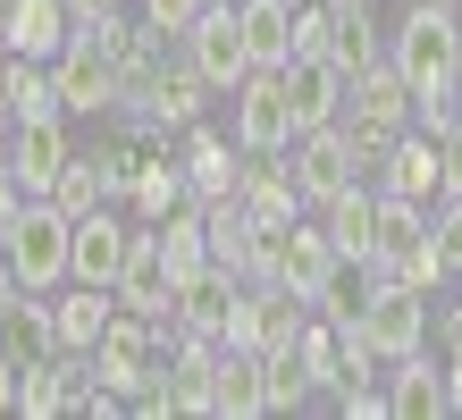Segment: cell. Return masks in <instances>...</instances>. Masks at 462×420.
Listing matches in <instances>:
<instances>
[{"instance_id": "6da1fadb", "label": "cell", "mask_w": 462, "mask_h": 420, "mask_svg": "<svg viewBox=\"0 0 462 420\" xmlns=\"http://www.w3.org/2000/svg\"><path fill=\"white\" fill-rule=\"evenodd\" d=\"M387 60L403 68V84H412L420 101L454 93V76H462V17L446 9V0H412L403 25L387 34Z\"/></svg>"}, {"instance_id": "7a4b0ae2", "label": "cell", "mask_w": 462, "mask_h": 420, "mask_svg": "<svg viewBox=\"0 0 462 420\" xmlns=\"http://www.w3.org/2000/svg\"><path fill=\"white\" fill-rule=\"evenodd\" d=\"M68 244H76V219L51 202V193H25L9 210V228H0V252H9L25 294H60L68 286Z\"/></svg>"}, {"instance_id": "3957f363", "label": "cell", "mask_w": 462, "mask_h": 420, "mask_svg": "<svg viewBox=\"0 0 462 420\" xmlns=\"http://www.w3.org/2000/svg\"><path fill=\"white\" fill-rule=\"evenodd\" d=\"M51 76H60V93H68V118H101V109H126V68H118V51L101 42L85 17H76L68 51L51 60Z\"/></svg>"}, {"instance_id": "277c9868", "label": "cell", "mask_w": 462, "mask_h": 420, "mask_svg": "<svg viewBox=\"0 0 462 420\" xmlns=\"http://www.w3.org/2000/svg\"><path fill=\"white\" fill-rule=\"evenodd\" d=\"M185 60L202 68V84L210 93H236L244 76H253V42H244V17H236V0H202L194 9V25H185Z\"/></svg>"}, {"instance_id": "5b68a950", "label": "cell", "mask_w": 462, "mask_h": 420, "mask_svg": "<svg viewBox=\"0 0 462 420\" xmlns=\"http://www.w3.org/2000/svg\"><path fill=\"white\" fill-rule=\"evenodd\" d=\"M236 152H261V160H286L294 152V109H286V68H253L236 84Z\"/></svg>"}, {"instance_id": "8992f818", "label": "cell", "mask_w": 462, "mask_h": 420, "mask_svg": "<svg viewBox=\"0 0 462 420\" xmlns=\"http://www.w3.org/2000/svg\"><path fill=\"white\" fill-rule=\"evenodd\" d=\"M345 320H362V336H370L387 361H403V353H420V345H429V294H420V286H403V277H378L370 303H362V312H345Z\"/></svg>"}, {"instance_id": "52a82bcc", "label": "cell", "mask_w": 462, "mask_h": 420, "mask_svg": "<svg viewBox=\"0 0 462 420\" xmlns=\"http://www.w3.org/2000/svg\"><path fill=\"white\" fill-rule=\"evenodd\" d=\"M337 261H345V252H337V236H328V219H286L278 244H269V277H278V286H294L303 303L328 286Z\"/></svg>"}, {"instance_id": "ba28073f", "label": "cell", "mask_w": 462, "mask_h": 420, "mask_svg": "<svg viewBox=\"0 0 462 420\" xmlns=\"http://www.w3.org/2000/svg\"><path fill=\"white\" fill-rule=\"evenodd\" d=\"M134 219H118L110 202L76 219V244H68V277L76 286H118V269H126V252H134Z\"/></svg>"}, {"instance_id": "9c48e42d", "label": "cell", "mask_w": 462, "mask_h": 420, "mask_svg": "<svg viewBox=\"0 0 462 420\" xmlns=\"http://www.w3.org/2000/svg\"><path fill=\"white\" fill-rule=\"evenodd\" d=\"M353 177H362V152H353L345 118H337V126H311V135H294V185H303V202H311V210L328 202V193H345Z\"/></svg>"}, {"instance_id": "30bf717a", "label": "cell", "mask_w": 462, "mask_h": 420, "mask_svg": "<svg viewBox=\"0 0 462 420\" xmlns=\"http://www.w3.org/2000/svg\"><path fill=\"white\" fill-rule=\"evenodd\" d=\"M345 68L328 60V51H311V60H286V109H294V135H311V126H337L345 118Z\"/></svg>"}, {"instance_id": "8fae6325", "label": "cell", "mask_w": 462, "mask_h": 420, "mask_svg": "<svg viewBox=\"0 0 462 420\" xmlns=\"http://www.w3.org/2000/svg\"><path fill=\"white\" fill-rule=\"evenodd\" d=\"M110 320H118V286H68L51 294V336H60V353H93L101 336H110Z\"/></svg>"}, {"instance_id": "7c38bea8", "label": "cell", "mask_w": 462, "mask_h": 420, "mask_svg": "<svg viewBox=\"0 0 462 420\" xmlns=\"http://www.w3.org/2000/svg\"><path fill=\"white\" fill-rule=\"evenodd\" d=\"M68 34H76L68 0H9V17H0V51H17V60H60Z\"/></svg>"}, {"instance_id": "4fadbf2b", "label": "cell", "mask_w": 462, "mask_h": 420, "mask_svg": "<svg viewBox=\"0 0 462 420\" xmlns=\"http://www.w3.org/2000/svg\"><path fill=\"white\" fill-rule=\"evenodd\" d=\"M68 160H76V144H68V118H34V126H9V168H17V185H25V193H51Z\"/></svg>"}, {"instance_id": "5bb4252c", "label": "cell", "mask_w": 462, "mask_h": 420, "mask_svg": "<svg viewBox=\"0 0 462 420\" xmlns=\"http://www.w3.org/2000/svg\"><path fill=\"white\" fill-rule=\"evenodd\" d=\"M118 312H143V320H169L177 312V277H169V261H160V236L152 228L134 236L126 269H118Z\"/></svg>"}, {"instance_id": "9a60e30c", "label": "cell", "mask_w": 462, "mask_h": 420, "mask_svg": "<svg viewBox=\"0 0 462 420\" xmlns=\"http://www.w3.org/2000/svg\"><path fill=\"white\" fill-rule=\"evenodd\" d=\"M345 118H370V126H412V118H420V93L403 84V68H395V60H378V68H362V76H353Z\"/></svg>"}, {"instance_id": "2e32d148", "label": "cell", "mask_w": 462, "mask_h": 420, "mask_svg": "<svg viewBox=\"0 0 462 420\" xmlns=\"http://www.w3.org/2000/svg\"><path fill=\"white\" fill-rule=\"evenodd\" d=\"M387 193H412V202H446V135H395L387 152Z\"/></svg>"}, {"instance_id": "e0dca14e", "label": "cell", "mask_w": 462, "mask_h": 420, "mask_svg": "<svg viewBox=\"0 0 462 420\" xmlns=\"http://www.w3.org/2000/svg\"><path fill=\"white\" fill-rule=\"evenodd\" d=\"M387 412H395V420H438V412H454L446 370L429 361V345L403 353V361H387Z\"/></svg>"}, {"instance_id": "ac0fdd59", "label": "cell", "mask_w": 462, "mask_h": 420, "mask_svg": "<svg viewBox=\"0 0 462 420\" xmlns=\"http://www.w3.org/2000/svg\"><path fill=\"white\" fill-rule=\"evenodd\" d=\"M126 202H134V219H143V228H160V219H169L177 202H194V185H185V160H177L169 144H160V152H143V160H134Z\"/></svg>"}, {"instance_id": "d6986e66", "label": "cell", "mask_w": 462, "mask_h": 420, "mask_svg": "<svg viewBox=\"0 0 462 420\" xmlns=\"http://www.w3.org/2000/svg\"><path fill=\"white\" fill-rule=\"evenodd\" d=\"M202 93H210L202 68H194V60H177V68H160V76H152V93L134 101V109H143V126H152V135H169V126H194V118H202Z\"/></svg>"}, {"instance_id": "ffe728a7", "label": "cell", "mask_w": 462, "mask_h": 420, "mask_svg": "<svg viewBox=\"0 0 462 420\" xmlns=\"http://www.w3.org/2000/svg\"><path fill=\"white\" fill-rule=\"evenodd\" d=\"M319 219H328V236H337V252L345 261H370L378 252V193L353 177L345 193H328V202H319Z\"/></svg>"}, {"instance_id": "44dd1931", "label": "cell", "mask_w": 462, "mask_h": 420, "mask_svg": "<svg viewBox=\"0 0 462 420\" xmlns=\"http://www.w3.org/2000/svg\"><path fill=\"white\" fill-rule=\"evenodd\" d=\"M236 177H244V160H236L219 135L194 118V126H185V185H194V202H227Z\"/></svg>"}, {"instance_id": "7402d4cb", "label": "cell", "mask_w": 462, "mask_h": 420, "mask_svg": "<svg viewBox=\"0 0 462 420\" xmlns=\"http://www.w3.org/2000/svg\"><path fill=\"white\" fill-rule=\"evenodd\" d=\"M244 42H253V68H286L294 60V0H236Z\"/></svg>"}, {"instance_id": "603a6c76", "label": "cell", "mask_w": 462, "mask_h": 420, "mask_svg": "<svg viewBox=\"0 0 462 420\" xmlns=\"http://www.w3.org/2000/svg\"><path fill=\"white\" fill-rule=\"evenodd\" d=\"M429 244V202H412V193H378V252L370 269H395L403 252Z\"/></svg>"}, {"instance_id": "cb8c5ba5", "label": "cell", "mask_w": 462, "mask_h": 420, "mask_svg": "<svg viewBox=\"0 0 462 420\" xmlns=\"http://www.w3.org/2000/svg\"><path fill=\"white\" fill-rule=\"evenodd\" d=\"M328 60L345 68V84L387 60V42H378V17H370V0H337V42H328Z\"/></svg>"}, {"instance_id": "d4e9b609", "label": "cell", "mask_w": 462, "mask_h": 420, "mask_svg": "<svg viewBox=\"0 0 462 420\" xmlns=\"http://www.w3.org/2000/svg\"><path fill=\"white\" fill-rule=\"evenodd\" d=\"M219 412L227 420L269 412V387H261V353L253 345H219Z\"/></svg>"}, {"instance_id": "484cf974", "label": "cell", "mask_w": 462, "mask_h": 420, "mask_svg": "<svg viewBox=\"0 0 462 420\" xmlns=\"http://www.w3.org/2000/svg\"><path fill=\"white\" fill-rule=\"evenodd\" d=\"M294 353H303V370H311V387H319V396L353 378V361H345V328H337V320H303Z\"/></svg>"}, {"instance_id": "4316f807", "label": "cell", "mask_w": 462, "mask_h": 420, "mask_svg": "<svg viewBox=\"0 0 462 420\" xmlns=\"http://www.w3.org/2000/svg\"><path fill=\"white\" fill-rule=\"evenodd\" d=\"M51 202H60L68 219H85V210H101V202H118V193H110V168H101V152H76V160L60 168V185H51Z\"/></svg>"}, {"instance_id": "83f0119b", "label": "cell", "mask_w": 462, "mask_h": 420, "mask_svg": "<svg viewBox=\"0 0 462 420\" xmlns=\"http://www.w3.org/2000/svg\"><path fill=\"white\" fill-rule=\"evenodd\" d=\"M261 387H269V412H294V404H311V396H319L294 345H269V353H261Z\"/></svg>"}, {"instance_id": "f1b7e54d", "label": "cell", "mask_w": 462, "mask_h": 420, "mask_svg": "<svg viewBox=\"0 0 462 420\" xmlns=\"http://www.w3.org/2000/svg\"><path fill=\"white\" fill-rule=\"evenodd\" d=\"M134 9H143V25H152V34H185L202 0H134Z\"/></svg>"}, {"instance_id": "f546056e", "label": "cell", "mask_w": 462, "mask_h": 420, "mask_svg": "<svg viewBox=\"0 0 462 420\" xmlns=\"http://www.w3.org/2000/svg\"><path fill=\"white\" fill-rule=\"evenodd\" d=\"M429 236L446 244V261H454V277H462V193H446V202H438V219H429Z\"/></svg>"}, {"instance_id": "4dcf8cb0", "label": "cell", "mask_w": 462, "mask_h": 420, "mask_svg": "<svg viewBox=\"0 0 462 420\" xmlns=\"http://www.w3.org/2000/svg\"><path fill=\"white\" fill-rule=\"evenodd\" d=\"M17 202H25V185H17V168H9V144H0V228H9Z\"/></svg>"}, {"instance_id": "1f68e13d", "label": "cell", "mask_w": 462, "mask_h": 420, "mask_svg": "<svg viewBox=\"0 0 462 420\" xmlns=\"http://www.w3.org/2000/svg\"><path fill=\"white\" fill-rule=\"evenodd\" d=\"M17 378H25V361L0 353V412H17Z\"/></svg>"}, {"instance_id": "d6a6232c", "label": "cell", "mask_w": 462, "mask_h": 420, "mask_svg": "<svg viewBox=\"0 0 462 420\" xmlns=\"http://www.w3.org/2000/svg\"><path fill=\"white\" fill-rule=\"evenodd\" d=\"M446 396H454V412H462V320H454V361H446Z\"/></svg>"}, {"instance_id": "836d02e7", "label": "cell", "mask_w": 462, "mask_h": 420, "mask_svg": "<svg viewBox=\"0 0 462 420\" xmlns=\"http://www.w3.org/2000/svg\"><path fill=\"white\" fill-rule=\"evenodd\" d=\"M9 126H17V101H9V60H0V144H9Z\"/></svg>"}, {"instance_id": "e575fe53", "label": "cell", "mask_w": 462, "mask_h": 420, "mask_svg": "<svg viewBox=\"0 0 462 420\" xmlns=\"http://www.w3.org/2000/svg\"><path fill=\"white\" fill-rule=\"evenodd\" d=\"M68 9H76V17H110L118 0H68Z\"/></svg>"}, {"instance_id": "d590c367", "label": "cell", "mask_w": 462, "mask_h": 420, "mask_svg": "<svg viewBox=\"0 0 462 420\" xmlns=\"http://www.w3.org/2000/svg\"><path fill=\"white\" fill-rule=\"evenodd\" d=\"M454 118H462V76H454Z\"/></svg>"}, {"instance_id": "8d00e7d4", "label": "cell", "mask_w": 462, "mask_h": 420, "mask_svg": "<svg viewBox=\"0 0 462 420\" xmlns=\"http://www.w3.org/2000/svg\"><path fill=\"white\" fill-rule=\"evenodd\" d=\"M446 9H462V0H446Z\"/></svg>"}]
</instances>
